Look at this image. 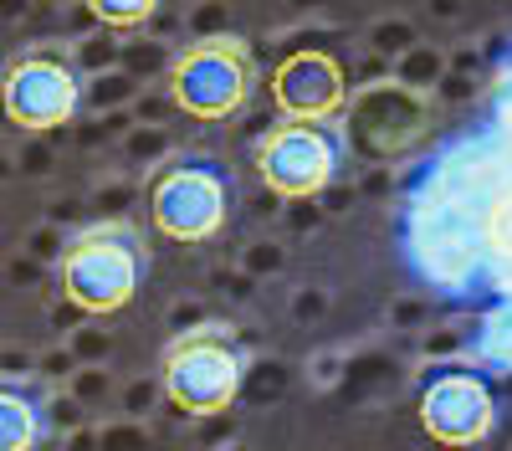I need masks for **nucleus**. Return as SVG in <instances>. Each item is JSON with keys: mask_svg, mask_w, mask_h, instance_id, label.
Masks as SVG:
<instances>
[{"mask_svg": "<svg viewBox=\"0 0 512 451\" xmlns=\"http://www.w3.org/2000/svg\"><path fill=\"white\" fill-rule=\"evenodd\" d=\"M349 139L338 123H308V118H282L256 139V175L282 200H308L323 195L344 175Z\"/></svg>", "mask_w": 512, "mask_h": 451, "instance_id": "nucleus-7", "label": "nucleus"}, {"mask_svg": "<svg viewBox=\"0 0 512 451\" xmlns=\"http://www.w3.org/2000/svg\"><path fill=\"white\" fill-rule=\"evenodd\" d=\"M149 221L164 241H216L236 216V175L210 149H175L149 170Z\"/></svg>", "mask_w": 512, "mask_h": 451, "instance_id": "nucleus-2", "label": "nucleus"}, {"mask_svg": "<svg viewBox=\"0 0 512 451\" xmlns=\"http://www.w3.org/2000/svg\"><path fill=\"white\" fill-rule=\"evenodd\" d=\"M477 118H487L492 129H502V134H512V47L492 62L487 98H482V113H477Z\"/></svg>", "mask_w": 512, "mask_h": 451, "instance_id": "nucleus-12", "label": "nucleus"}, {"mask_svg": "<svg viewBox=\"0 0 512 451\" xmlns=\"http://www.w3.org/2000/svg\"><path fill=\"white\" fill-rule=\"evenodd\" d=\"M52 431V400L47 385L6 380L0 385V451H36Z\"/></svg>", "mask_w": 512, "mask_h": 451, "instance_id": "nucleus-10", "label": "nucleus"}, {"mask_svg": "<svg viewBox=\"0 0 512 451\" xmlns=\"http://www.w3.org/2000/svg\"><path fill=\"white\" fill-rule=\"evenodd\" d=\"M256 93V57L246 47V36L216 31L200 36L169 62V98H175L180 113L221 123L236 118Z\"/></svg>", "mask_w": 512, "mask_h": 451, "instance_id": "nucleus-6", "label": "nucleus"}, {"mask_svg": "<svg viewBox=\"0 0 512 451\" xmlns=\"http://www.w3.org/2000/svg\"><path fill=\"white\" fill-rule=\"evenodd\" d=\"M149 277V246L128 221H93L77 236H67L57 257V282L62 298L93 318L123 313L139 298Z\"/></svg>", "mask_w": 512, "mask_h": 451, "instance_id": "nucleus-3", "label": "nucleus"}, {"mask_svg": "<svg viewBox=\"0 0 512 451\" xmlns=\"http://www.w3.org/2000/svg\"><path fill=\"white\" fill-rule=\"evenodd\" d=\"M88 11L103 26H113V31H134V26H144L159 11V0H88Z\"/></svg>", "mask_w": 512, "mask_h": 451, "instance_id": "nucleus-13", "label": "nucleus"}, {"mask_svg": "<svg viewBox=\"0 0 512 451\" xmlns=\"http://www.w3.org/2000/svg\"><path fill=\"white\" fill-rule=\"evenodd\" d=\"M164 395L185 416H221L236 405L246 380V349L231 323H195L180 339H169L159 359Z\"/></svg>", "mask_w": 512, "mask_h": 451, "instance_id": "nucleus-5", "label": "nucleus"}, {"mask_svg": "<svg viewBox=\"0 0 512 451\" xmlns=\"http://www.w3.org/2000/svg\"><path fill=\"white\" fill-rule=\"evenodd\" d=\"M395 262L451 308L512 293V134L472 118L425 149L395 190Z\"/></svg>", "mask_w": 512, "mask_h": 451, "instance_id": "nucleus-1", "label": "nucleus"}, {"mask_svg": "<svg viewBox=\"0 0 512 451\" xmlns=\"http://www.w3.org/2000/svg\"><path fill=\"white\" fill-rule=\"evenodd\" d=\"M466 359H477L492 375H512V293L492 298L487 308L472 313V328H466Z\"/></svg>", "mask_w": 512, "mask_h": 451, "instance_id": "nucleus-11", "label": "nucleus"}, {"mask_svg": "<svg viewBox=\"0 0 512 451\" xmlns=\"http://www.w3.org/2000/svg\"><path fill=\"white\" fill-rule=\"evenodd\" d=\"M82 77L62 47H26L6 67V118L16 129L47 134L77 113Z\"/></svg>", "mask_w": 512, "mask_h": 451, "instance_id": "nucleus-8", "label": "nucleus"}, {"mask_svg": "<svg viewBox=\"0 0 512 451\" xmlns=\"http://www.w3.org/2000/svg\"><path fill=\"white\" fill-rule=\"evenodd\" d=\"M272 103L282 118H308V123H338L349 103L344 67L328 52H292L272 72Z\"/></svg>", "mask_w": 512, "mask_h": 451, "instance_id": "nucleus-9", "label": "nucleus"}, {"mask_svg": "<svg viewBox=\"0 0 512 451\" xmlns=\"http://www.w3.org/2000/svg\"><path fill=\"white\" fill-rule=\"evenodd\" d=\"M415 416L436 446L472 451L502 426V390L497 375L477 359H436L415 380Z\"/></svg>", "mask_w": 512, "mask_h": 451, "instance_id": "nucleus-4", "label": "nucleus"}]
</instances>
